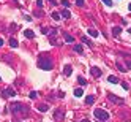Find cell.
Masks as SVG:
<instances>
[{
  "label": "cell",
  "instance_id": "cell-4",
  "mask_svg": "<svg viewBox=\"0 0 131 122\" xmlns=\"http://www.w3.org/2000/svg\"><path fill=\"white\" fill-rule=\"evenodd\" d=\"M2 97H16V90L11 89V87H6V89L2 90Z\"/></svg>",
  "mask_w": 131,
  "mask_h": 122
},
{
  "label": "cell",
  "instance_id": "cell-11",
  "mask_svg": "<svg viewBox=\"0 0 131 122\" xmlns=\"http://www.w3.org/2000/svg\"><path fill=\"white\" fill-rule=\"evenodd\" d=\"M60 16H62V18H65V19H70V18H71V13H70L68 10H63V11L60 13Z\"/></svg>",
  "mask_w": 131,
  "mask_h": 122
},
{
  "label": "cell",
  "instance_id": "cell-38",
  "mask_svg": "<svg viewBox=\"0 0 131 122\" xmlns=\"http://www.w3.org/2000/svg\"><path fill=\"white\" fill-rule=\"evenodd\" d=\"M16 2H18V0H16Z\"/></svg>",
  "mask_w": 131,
  "mask_h": 122
},
{
  "label": "cell",
  "instance_id": "cell-36",
  "mask_svg": "<svg viewBox=\"0 0 131 122\" xmlns=\"http://www.w3.org/2000/svg\"><path fill=\"white\" fill-rule=\"evenodd\" d=\"M49 2H51V3H54V5H55V3H57V2H55V0H49Z\"/></svg>",
  "mask_w": 131,
  "mask_h": 122
},
{
  "label": "cell",
  "instance_id": "cell-28",
  "mask_svg": "<svg viewBox=\"0 0 131 122\" xmlns=\"http://www.w3.org/2000/svg\"><path fill=\"white\" fill-rule=\"evenodd\" d=\"M103 2H104L107 6H111V5H112V0H103Z\"/></svg>",
  "mask_w": 131,
  "mask_h": 122
},
{
  "label": "cell",
  "instance_id": "cell-25",
  "mask_svg": "<svg viewBox=\"0 0 131 122\" xmlns=\"http://www.w3.org/2000/svg\"><path fill=\"white\" fill-rule=\"evenodd\" d=\"M36 97H38V94H36L35 90H32V92H30V98H32V100H35Z\"/></svg>",
  "mask_w": 131,
  "mask_h": 122
},
{
  "label": "cell",
  "instance_id": "cell-17",
  "mask_svg": "<svg viewBox=\"0 0 131 122\" xmlns=\"http://www.w3.org/2000/svg\"><path fill=\"white\" fill-rule=\"evenodd\" d=\"M89 35L95 38V37H98V35H100V33H98V30H95V29H89Z\"/></svg>",
  "mask_w": 131,
  "mask_h": 122
},
{
  "label": "cell",
  "instance_id": "cell-34",
  "mask_svg": "<svg viewBox=\"0 0 131 122\" xmlns=\"http://www.w3.org/2000/svg\"><path fill=\"white\" fill-rule=\"evenodd\" d=\"M3 46V38H0V48Z\"/></svg>",
  "mask_w": 131,
  "mask_h": 122
},
{
  "label": "cell",
  "instance_id": "cell-30",
  "mask_svg": "<svg viewBox=\"0 0 131 122\" xmlns=\"http://www.w3.org/2000/svg\"><path fill=\"white\" fill-rule=\"evenodd\" d=\"M122 87H123V89H130V86L126 83H122Z\"/></svg>",
  "mask_w": 131,
  "mask_h": 122
},
{
  "label": "cell",
  "instance_id": "cell-20",
  "mask_svg": "<svg viewBox=\"0 0 131 122\" xmlns=\"http://www.w3.org/2000/svg\"><path fill=\"white\" fill-rule=\"evenodd\" d=\"M107 81H109V83H114V84H117V83H119V78H117V76H112V74H111V76L107 78Z\"/></svg>",
  "mask_w": 131,
  "mask_h": 122
},
{
  "label": "cell",
  "instance_id": "cell-8",
  "mask_svg": "<svg viewBox=\"0 0 131 122\" xmlns=\"http://www.w3.org/2000/svg\"><path fill=\"white\" fill-rule=\"evenodd\" d=\"M71 73H73V67L71 65H66L65 68H63V74H65V76H71Z\"/></svg>",
  "mask_w": 131,
  "mask_h": 122
},
{
  "label": "cell",
  "instance_id": "cell-40",
  "mask_svg": "<svg viewBox=\"0 0 131 122\" xmlns=\"http://www.w3.org/2000/svg\"><path fill=\"white\" fill-rule=\"evenodd\" d=\"M101 122H103V121H101Z\"/></svg>",
  "mask_w": 131,
  "mask_h": 122
},
{
  "label": "cell",
  "instance_id": "cell-2",
  "mask_svg": "<svg viewBox=\"0 0 131 122\" xmlns=\"http://www.w3.org/2000/svg\"><path fill=\"white\" fill-rule=\"evenodd\" d=\"M10 108H11V111H13L14 114H22V116H27V114H29L27 108H25L22 103H19V101H14V103H11V105H10Z\"/></svg>",
  "mask_w": 131,
  "mask_h": 122
},
{
  "label": "cell",
  "instance_id": "cell-31",
  "mask_svg": "<svg viewBox=\"0 0 131 122\" xmlns=\"http://www.w3.org/2000/svg\"><path fill=\"white\" fill-rule=\"evenodd\" d=\"M35 16H43V11H38V10H36V11H35Z\"/></svg>",
  "mask_w": 131,
  "mask_h": 122
},
{
  "label": "cell",
  "instance_id": "cell-29",
  "mask_svg": "<svg viewBox=\"0 0 131 122\" xmlns=\"http://www.w3.org/2000/svg\"><path fill=\"white\" fill-rule=\"evenodd\" d=\"M57 95H59V98H63V97H65V94H63L62 90H59V94H57Z\"/></svg>",
  "mask_w": 131,
  "mask_h": 122
},
{
  "label": "cell",
  "instance_id": "cell-37",
  "mask_svg": "<svg viewBox=\"0 0 131 122\" xmlns=\"http://www.w3.org/2000/svg\"><path fill=\"white\" fill-rule=\"evenodd\" d=\"M128 10H130V11H131V3H130V5H128Z\"/></svg>",
  "mask_w": 131,
  "mask_h": 122
},
{
  "label": "cell",
  "instance_id": "cell-21",
  "mask_svg": "<svg viewBox=\"0 0 131 122\" xmlns=\"http://www.w3.org/2000/svg\"><path fill=\"white\" fill-rule=\"evenodd\" d=\"M65 41H66V43H74V37L66 35V33H65Z\"/></svg>",
  "mask_w": 131,
  "mask_h": 122
},
{
  "label": "cell",
  "instance_id": "cell-33",
  "mask_svg": "<svg viewBox=\"0 0 131 122\" xmlns=\"http://www.w3.org/2000/svg\"><path fill=\"white\" fill-rule=\"evenodd\" d=\"M126 67H128V68H131V60H126Z\"/></svg>",
  "mask_w": 131,
  "mask_h": 122
},
{
  "label": "cell",
  "instance_id": "cell-23",
  "mask_svg": "<svg viewBox=\"0 0 131 122\" xmlns=\"http://www.w3.org/2000/svg\"><path fill=\"white\" fill-rule=\"evenodd\" d=\"M117 68H119V70H120V72H123V73H126V68H125V67H123V65H122V63H119V62H117Z\"/></svg>",
  "mask_w": 131,
  "mask_h": 122
},
{
  "label": "cell",
  "instance_id": "cell-9",
  "mask_svg": "<svg viewBox=\"0 0 131 122\" xmlns=\"http://www.w3.org/2000/svg\"><path fill=\"white\" fill-rule=\"evenodd\" d=\"M92 103H95V95H87L85 97V105H92Z\"/></svg>",
  "mask_w": 131,
  "mask_h": 122
},
{
  "label": "cell",
  "instance_id": "cell-1",
  "mask_svg": "<svg viewBox=\"0 0 131 122\" xmlns=\"http://www.w3.org/2000/svg\"><path fill=\"white\" fill-rule=\"evenodd\" d=\"M36 65H38V68L49 72V70H52L54 63H52V60H51V59H48V57H41V56H40V59H38V62H36Z\"/></svg>",
  "mask_w": 131,
  "mask_h": 122
},
{
  "label": "cell",
  "instance_id": "cell-10",
  "mask_svg": "<svg viewBox=\"0 0 131 122\" xmlns=\"http://www.w3.org/2000/svg\"><path fill=\"white\" fill-rule=\"evenodd\" d=\"M24 35H25V38H35V33H33V30H30V29H27L25 32H24Z\"/></svg>",
  "mask_w": 131,
  "mask_h": 122
},
{
  "label": "cell",
  "instance_id": "cell-16",
  "mask_svg": "<svg viewBox=\"0 0 131 122\" xmlns=\"http://www.w3.org/2000/svg\"><path fill=\"white\" fill-rule=\"evenodd\" d=\"M84 95V90L81 89V87H78V89H74V97H82Z\"/></svg>",
  "mask_w": 131,
  "mask_h": 122
},
{
  "label": "cell",
  "instance_id": "cell-24",
  "mask_svg": "<svg viewBox=\"0 0 131 122\" xmlns=\"http://www.w3.org/2000/svg\"><path fill=\"white\" fill-rule=\"evenodd\" d=\"M48 32H51V29H49V27H41V33L48 35Z\"/></svg>",
  "mask_w": 131,
  "mask_h": 122
},
{
  "label": "cell",
  "instance_id": "cell-12",
  "mask_svg": "<svg viewBox=\"0 0 131 122\" xmlns=\"http://www.w3.org/2000/svg\"><path fill=\"white\" fill-rule=\"evenodd\" d=\"M82 43H85V45H87V46H90V48H92V46H95V45H93V43H92V41H90V40H89V38H87V37H85V35H82Z\"/></svg>",
  "mask_w": 131,
  "mask_h": 122
},
{
  "label": "cell",
  "instance_id": "cell-15",
  "mask_svg": "<svg viewBox=\"0 0 131 122\" xmlns=\"http://www.w3.org/2000/svg\"><path fill=\"white\" fill-rule=\"evenodd\" d=\"M78 83L81 84V86H87V79L84 76H78Z\"/></svg>",
  "mask_w": 131,
  "mask_h": 122
},
{
  "label": "cell",
  "instance_id": "cell-32",
  "mask_svg": "<svg viewBox=\"0 0 131 122\" xmlns=\"http://www.w3.org/2000/svg\"><path fill=\"white\" fill-rule=\"evenodd\" d=\"M36 5H38V6H43V0H36Z\"/></svg>",
  "mask_w": 131,
  "mask_h": 122
},
{
  "label": "cell",
  "instance_id": "cell-39",
  "mask_svg": "<svg viewBox=\"0 0 131 122\" xmlns=\"http://www.w3.org/2000/svg\"><path fill=\"white\" fill-rule=\"evenodd\" d=\"M0 79H2V78H0Z\"/></svg>",
  "mask_w": 131,
  "mask_h": 122
},
{
  "label": "cell",
  "instance_id": "cell-14",
  "mask_svg": "<svg viewBox=\"0 0 131 122\" xmlns=\"http://www.w3.org/2000/svg\"><path fill=\"white\" fill-rule=\"evenodd\" d=\"M38 111H40V113H46V111H49V106H48V105H40Z\"/></svg>",
  "mask_w": 131,
  "mask_h": 122
},
{
  "label": "cell",
  "instance_id": "cell-6",
  "mask_svg": "<svg viewBox=\"0 0 131 122\" xmlns=\"http://www.w3.org/2000/svg\"><path fill=\"white\" fill-rule=\"evenodd\" d=\"M107 98H109L112 103H119V105H123V98H120V97H117V95H114V94H107Z\"/></svg>",
  "mask_w": 131,
  "mask_h": 122
},
{
  "label": "cell",
  "instance_id": "cell-35",
  "mask_svg": "<svg viewBox=\"0 0 131 122\" xmlns=\"http://www.w3.org/2000/svg\"><path fill=\"white\" fill-rule=\"evenodd\" d=\"M81 122H92V121H89V119H84V121H81Z\"/></svg>",
  "mask_w": 131,
  "mask_h": 122
},
{
  "label": "cell",
  "instance_id": "cell-13",
  "mask_svg": "<svg viewBox=\"0 0 131 122\" xmlns=\"http://www.w3.org/2000/svg\"><path fill=\"white\" fill-rule=\"evenodd\" d=\"M18 45H19V43H18V40L11 37V38H10V46H11V48H18Z\"/></svg>",
  "mask_w": 131,
  "mask_h": 122
},
{
  "label": "cell",
  "instance_id": "cell-27",
  "mask_svg": "<svg viewBox=\"0 0 131 122\" xmlns=\"http://www.w3.org/2000/svg\"><path fill=\"white\" fill-rule=\"evenodd\" d=\"M76 3H78L79 6H84V5H85V2H84V0H76Z\"/></svg>",
  "mask_w": 131,
  "mask_h": 122
},
{
  "label": "cell",
  "instance_id": "cell-18",
  "mask_svg": "<svg viewBox=\"0 0 131 122\" xmlns=\"http://www.w3.org/2000/svg\"><path fill=\"white\" fill-rule=\"evenodd\" d=\"M51 18L54 19V21H60V18H62V16H60V13H55V11H52Z\"/></svg>",
  "mask_w": 131,
  "mask_h": 122
},
{
  "label": "cell",
  "instance_id": "cell-5",
  "mask_svg": "<svg viewBox=\"0 0 131 122\" xmlns=\"http://www.w3.org/2000/svg\"><path fill=\"white\" fill-rule=\"evenodd\" d=\"M63 117H65V113H63V110H54V119L55 121H63Z\"/></svg>",
  "mask_w": 131,
  "mask_h": 122
},
{
  "label": "cell",
  "instance_id": "cell-7",
  "mask_svg": "<svg viewBox=\"0 0 131 122\" xmlns=\"http://www.w3.org/2000/svg\"><path fill=\"white\" fill-rule=\"evenodd\" d=\"M90 73H92L95 78H100V76L103 74V73H101V70H100L98 67H92V68H90Z\"/></svg>",
  "mask_w": 131,
  "mask_h": 122
},
{
  "label": "cell",
  "instance_id": "cell-19",
  "mask_svg": "<svg viewBox=\"0 0 131 122\" xmlns=\"http://www.w3.org/2000/svg\"><path fill=\"white\" fill-rule=\"evenodd\" d=\"M112 33H114V35H120V33H122V27H114V29H112Z\"/></svg>",
  "mask_w": 131,
  "mask_h": 122
},
{
  "label": "cell",
  "instance_id": "cell-22",
  "mask_svg": "<svg viewBox=\"0 0 131 122\" xmlns=\"http://www.w3.org/2000/svg\"><path fill=\"white\" fill-rule=\"evenodd\" d=\"M74 51H76V52H79V54H82L84 48H82V46H81V45H76V46H74Z\"/></svg>",
  "mask_w": 131,
  "mask_h": 122
},
{
  "label": "cell",
  "instance_id": "cell-3",
  "mask_svg": "<svg viewBox=\"0 0 131 122\" xmlns=\"http://www.w3.org/2000/svg\"><path fill=\"white\" fill-rule=\"evenodd\" d=\"M95 117L100 119V121H103V122H106L109 119V113L104 111V110H101V108H98V110H95Z\"/></svg>",
  "mask_w": 131,
  "mask_h": 122
},
{
  "label": "cell",
  "instance_id": "cell-26",
  "mask_svg": "<svg viewBox=\"0 0 131 122\" xmlns=\"http://www.w3.org/2000/svg\"><path fill=\"white\" fill-rule=\"evenodd\" d=\"M62 5H63V6H66V8H68V6H70V2H68V0H62Z\"/></svg>",
  "mask_w": 131,
  "mask_h": 122
}]
</instances>
